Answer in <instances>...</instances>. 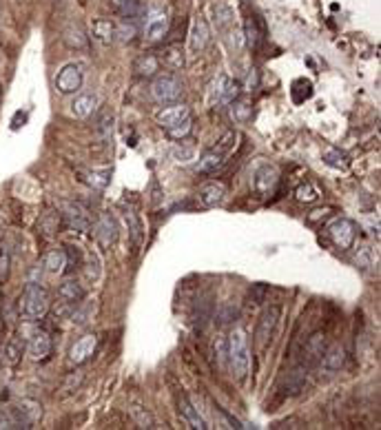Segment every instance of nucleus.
<instances>
[{
    "instance_id": "obj_16",
    "label": "nucleus",
    "mask_w": 381,
    "mask_h": 430,
    "mask_svg": "<svg viewBox=\"0 0 381 430\" xmlns=\"http://www.w3.org/2000/svg\"><path fill=\"white\" fill-rule=\"evenodd\" d=\"M224 195H226V187L222 182H209L199 189V202H202V207H207V209H213L217 204H222Z\"/></svg>"
},
{
    "instance_id": "obj_7",
    "label": "nucleus",
    "mask_w": 381,
    "mask_h": 430,
    "mask_svg": "<svg viewBox=\"0 0 381 430\" xmlns=\"http://www.w3.org/2000/svg\"><path fill=\"white\" fill-rule=\"evenodd\" d=\"M328 237L333 240V244L337 249H350L355 242V224L350 220L339 217L335 222L328 224Z\"/></svg>"
},
{
    "instance_id": "obj_24",
    "label": "nucleus",
    "mask_w": 381,
    "mask_h": 430,
    "mask_svg": "<svg viewBox=\"0 0 381 430\" xmlns=\"http://www.w3.org/2000/svg\"><path fill=\"white\" fill-rule=\"evenodd\" d=\"M58 295H60V300L63 302H67V304H78L80 300H85V289L80 286L78 282H73V280H69V282H65L63 286L58 289Z\"/></svg>"
},
{
    "instance_id": "obj_9",
    "label": "nucleus",
    "mask_w": 381,
    "mask_h": 430,
    "mask_svg": "<svg viewBox=\"0 0 381 430\" xmlns=\"http://www.w3.org/2000/svg\"><path fill=\"white\" fill-rule=\"evenodd\" d=\"M237 96H239V85L235 83V80H231L229 76H217L215 78V83H213V87H211V98H213V102L215 105H231L233 100H237Z\"/></svg>"
},
{
    "instance_id": "obj_11",
    "label": "nucleus",
    "mask_w": 381,
    "mask_h": 430,
    "mask_svg": "<svg viewBox=\"0 0 381 430\" xmlns=\"http://www.w3.org/2000/svg\"><path fill=\"white\" fill-rule=\"evenodd\" d=\"M187 118H191V109L187 105H171V107H165V109H160L155 113L157 125L162 127L165 131L175 127V125H179V122L187 120Z\"/></svg>"
},
{
    "instance_id": "obj_33",
    "label": "nucleus",
    "mask_w": 381,
    "mask_h": 430,
    "mask_svg": "<svg viewBox=\"0 0 381 430\" xmlns=\"http://www.w3.org/2000/svg\"><path fill=\"white\" fill-rule=\"evenodd\" d=\"M235 140H237V133H235V131H229V133H224L222 138H219V142H217L213 149H217L219 153L229 155V153L233 151V147H235Z\"/></svg>"
},
{
    "instance_id": "obj_2",
    "label": "nucleus",
    "mask_w": 381,
    "mask_h": 430,
    "mask_svg": "<svg viewBox=\"0 0 381 430\" xmlns=\"http://www.w3.org/2000/svg\"><path fill=\"white\" fill-rule=\"evenodd\" d=\"M20 313L31 322L43 319L49 313V293L43 286L36 282L25 286L23 295H20Z\"/></svg>"
},
{
    "instance_id": "obj_34",
    "label": "nucleus",
    "mask_w": 381,
    "mask_h": 430,
    "mask_svg": "<svg viewBox=\"0 0 381 430\" xmlns=\"http://www.w3.org/2000/svg\"><path fill=\"white\" fill-rule=\"evenodd\" d=\"M213 353L219 359V366L226 364V359H229V355H226V339L222 335H217V339L213 342Z\"/></svg>"
},
{
    "instance_id": "obj_8",
    "label": "nucleus",
    "mask_w": 381,
    "mask_h": 430,
    "mask_svg": "<svg viewBox=\"0 0 381 430\" xmlns=\"http://www.w3.org/2000/svg\"><path fill=\"white\" fill-rule=\"evenodd\" d=\"M63 215H65L67 227L73 229V231L85 233V231L91 229V213L83 207V204H78V202H67L65 207H63Z\"/></svg>"
},
{
    "instance_id": "obj_17",
    "label": "nucleus",
    "mask_w": 381,
    "mask_h": 430,
    "mask_svg": "<svg viewBox=\"0 0 381 430\" xmlns=\"http://www.w3.org/2000/svg\"><path fill=\"white\" fill-rule=\"evenodd\" d=\"M211 43V29L204 18H197L191 29V47L193 51H204Z\"/></svg>"
},
{
    "instance_id": "obj_1",
    "label": "nucleus",
    "mask_w": 381,
    "mask_h": 430,
    "mask_svg": "<svg viewBox=\"0 0 381 430\" xmlns=\"http://www.w3.org/2000/svg\"><path fill=\"white\" fill-rule=\"evenodd\" d=\"M226 355H229V364L233 368V375L237 379H246L249 368H251V348H249V339L246 333L235 329L226 342Z\"/></svg>"
},
{
    "instance_id": "obj_40",
    "label": "nucleus",
    "mask_w": 381,
    "mask_h": 430,
    "mask_svg": "<svg viewBox=\"0 0 381 430\" xmlns=\"http://www.w3.org/2000/svg\"><path fill=\"white\" fill-rule=\"evenodd\" d=\"M235 317H237V309H235V306H231V304H226L224 309L219 311V324H229Z\"/></svg>"
},
{
    "instance_id": "obj_29",
    "label": "nucleus",
    "mask_w": 381,
    "mask_h": 430,
    "mask_svg": "<svg viewBox=\"0 0 381 430\" xmlns=\"http://www.w3.org/2000/svg\"><path fill=\"white\" fill-rule=\"evenodd\" d=\"M45 266L51 273H63L67 266V253L65 251H51L45 260Z\"/></svg>"
},
{
    "instance_id": "obj_28",
    "label": "nucleus",
    "mask_w": 381,
    "mask_h": 430,
    "mask_svg": "<svg viewBox=\"0 0 381 430\" xmlns=\"http://www.w3.org/2000/svg\"><path fill=\"white\" fill-rule=\"evenodd\" d=\"M162 60H165V65L171 67V69H182L184 67V49H182V45H169L165 49Z\"/></svg>"
},
{
    "instance_id": "obj_39",
    "label": "nucleus",
    "mask_w": 381,
    "mask_h": 430,
    "mask_svg": "<svg viewBox=\"0 0 381 430\" xmlns=\"http://www.w3.org/2000/svg\"><path fill=\"white\" fill-rule=\"evenodd\" d=\"M67 43H69V47H85V36H83V31H80L78 27L73 29H69L67 31Z\"/></svg>"
},
{
    "instance_id": "obj_41",
    "label": "nucleus",
    "mask_w": 381,
    "mask_h": 430,
    "mask_svg": "<svg viewBox=\"0 0 381 430\" xmlns=\"http://www.w3.org/2000/svg\"><path fill=\"white\" fill-rule=\"evenodd\" d=\"M109 3H111V7H113L115 11H122L129 0H109Z\"/></svg>"
},
{
    "instance_id": "obj_26",
    "label": "nucleus",
    "mask_w": 381,
    "mask_h": 430,
    "mask_svg": "<svg viewBox=\"0 0 381 430\" xmlns=\"http://www.w3.org/2000/svg\"><path fill=\"white\" fill-rule=\"evenodd\" d=\"M231 118L233 122H237V125H244V122H249L253 118V107L249 100H233L231 102Z\"/></svg>"
},
{
    "instance_id": "obj_32",
    "label": "nucleus",
    "mask_w": 381,
    "mask_h": 430,
    "mask_svg": "<svg viewBox=\"0 0 381 430\" xmlns=\"http://www.w3.org/2000/svg\"><path fill=\"white\" fill-rule=\"evenodd\" d=\"M109 180H111V171H91V173H87V182L95 189H105L109 184Z\"/></svg>"
},
{
    "instance_id": "obj_5",
    "label": "nucleus",
    "mask_w": 381,
    "mask_h": 430,
    "mask_svg": "<svg viewBox=\"0 0 381 430\" xmlns=\"http://www.w3.org/2000/svg\"><path fill=\"white\" fill-rule=\"evenodd\" d=\"M83 80H85V73H83V65L78 63H69L60 69V73L56 76V87L60 93H75L80 87H83Z\"/></svg>"
},
{
    "instance_id": "obj_31",
    "label": "nucleus",
    "mask_w": 381,
    "mask_h": 430,
    "mask_svg": "<svg viewBox=\"0 0 381 430\" xmlns=\"http://www.w3.org/2000/svg\"><path fill=\"white\" fill-rule=\"evenodd\" d=\"M191 129H193V122H191V118H187V120L179 122V125L167 129V133H169V138H173V140H187L189 133H191Z\"/></svg>"
},
{
    "instance_id": "obj_23",
    "label": "nucleus",
    "mask_w": 381,
    "mask_h": 430,
    "mask_svg": "<svg viewBox=\"0 0 381 430\" xmlns=\"http://www.w3.org/2000/svg\"><path fill=\"white\" fill-rule=\"evenodd\" d=\"M224 158H226V155L219 153L217 149H209L202 158H199L197 171H199V173H213V171H217L219 167H222Z\"/></svg>"
},
{
    "instance_id": "obj_6",
    "label": "nucleus",
    "mask_w": 381,
    "mask_h": 430,
    "mask_svg": "<svg viewBox=\"0 0 381 430\" xmlns=\"http://www.w3.org/2000/svg\"><path fill=\"white\" fill-rule=\"evenodd\" d=\"M277 184H279V171L273 165H262L253 175V189L257 195H262V198L273 195Z\"/></svg>"
},
{
    "instance_id": "obj_30",
    "label": "nucleus",
    "mask_w": 381,
    "mask_h": 430,
    "mask_svg": "<svg viewBox=\"0 0 381 430\" xmlns=\"http://www.w3.org/2000/svg\"><path fill=\"white\" fill-rule=\"evenodd\" d=\"M324 162H326L328 167H335V169H348V158L342 151H337V149L326 151Z\"/></svg>"
},
{
    "instance_id": "obj_4",
    "label": "nucleus",
    "mask_w": 381,
    "mask_h": 430,
    "mask_svg": "<svg viewBox=\"0 0 381 430\" xmlns=\"http://www.w3.org/2000/svg\"><path fill=\"white\" fill-rule=\"evenodd\" d=\"M169 31V11L160 5H153L147 14V25H145V34L149 43H157L162 40Z\"/></svg>"
},
{
    "instance_id": "obj_38",
    "label": "nucleus",
    "mask_w": 381,
    "mask_h": 430,
    "mask_svg": "<svg viewBox=\"0 0 381 430\" xmlns=\"http://www.w3.org/2000/svg\"><path fill=\"white\" fill-rule=\"evenodd\" d=\"M295 195L299 202H315L317 200V191L310 187V184H302V187L295 191Z\"/></svg>"
},
{
    "instance_id": "obj_14",
    "label": "nucleus",
    "mask_w": 381,
    "mask_h": 430,
    "mask_svg": "<svg viewBox=\"0 0 381 430\" xmlns=\"http://www.w3.org/2000/svg\"><path fill=\"white\" fill-rule=\"evenodd\" d=\"M27 353L33 362H45L51 355V337L45 331H38L29 337Z\"/></svg>"
},
{
    "instance_id": "obj_3",
    "label": "nucleus",
    "mask_w": 381,
    "mask_h": 430,
    "mask_svg": "<svg viewBox=\"0 0 381 430\" xmlns=\"http://www.w3.org/2000/svg\"><path fill=\"white\" fill-rule=\"evenodd\" d=\"M182 91H184L182 80L173 73L157 76L151 85V96L155 102H160V105H173V102L182 98Z\"/></svg>"
},
{
    "instance_id": "obj_22",
    "label": "nucleus",
    "mask_w": 381,
    "mask_h": 430,
    "mask_svg": "<svg viewBox=\"0 0 381 430\" xmlns=\"http://www.w3.org/2000/svg\"><path fill=\"white\" fill-rule=\"evenodd\" d=\"M344 359H346V353H344L342 346H330L328 351H324V355H322V364H324L326 371H330V373L342 371Z\"/></svg>"
},
{
    "instance_id": "obj_37",
    "label": "nucleus",
    "mask_w": 381,
    "mask_h": 430,
    "mask_svg": "<svg viewBox=\"0 0 381 430\" xmlns=\"http://www.w3.org/2000/svg\"><path fill=\"white\" fill-rule=\"evenodd\" d=\"M20 355H23V348L18 346V342H9V344L5 346V359H7L9 364H18Z\"/></svg>"
},
{
    "instance_id": "obj_15",
    "label": "nucleus",
    "mask_w": 381,
    "mask_h": 430,
    "mask_svg": "<svg viewBox=\"0 0 381 430\" xmlns=\"http://www.w3.org/2000/svg\"><path fill=\"white\" fill-rule=\"evenodd\" d=\"M95 346H98V337L95 335H83L73 346H71V362L73 364H85L93 353H95Z\"/></svg>"
},
{
    "instance_id": "obj_25",
    "label": "nucleus",
    "mask_w": 381,
    "mask_h": 430,
    "mask_svg": "<svg viewBox=\"0 0 381 430\" xmlns=\"http://www.w3.org/2000/svg\"><path fill=\"white\" fill-rule=\"evenodd\" d=\"M93 38L98 40V43L103 45H109L115 40V23H111V20H95L93 23Z\"/></svg>"
},
{
    "instance_id": "obj_20",
    "label": "nucleus",
    "mask_w": 381,
    "mask_h": 430,
    "mask_svg": "<svg viewBox=\"0 0 381 430\" xmlns=\"http://www.w3.org/2000/svg\"><path fill=\"white\" fill-rule=\"evenodd\" d=\"M95 107H98V96H93V93H83V96H78L73 102H71V113L75 116V118H89L93 111H95Z\"/></svg>"
},
{
    "instance_id": "obj_27",
    "label": "nucleus",
    "mask_w": 381,
    "mask_h": 430,
    "mask_svg": "<svg viewBox=\"0 0 381 430\" xmlns=\"http://www.w3.org/2000/svg\"><path fill=\"white\" fill-rule=\"evenodd\" d=\"M135 71H137V76H142V78H151V76H155L160 71V60L155 56H151V53L140 56L135 60Z\"/></svg>"
},
{
    "instance_id": "obj_35",
    "label": "nucleus",
    "mask_w": 381,
    "mask_h": 430,
    "mask_svg": "<svg viewBox=\"0 0 381 430\" xmlns=\"http://www.w3.org/2000/svg\"><path fill=\"white\" fill-rule=\"evenodd\" d=\"M98 131L105 138H109L113 133V113H109V111L103 113V118H100V122H98Z\"/></svg>"
},
{
    "instance_id": "obj_12",
    "label": "nucleus",
    "mask_w": 381,
    "mask_h": 430,
    "mask_svg": "<svg viewBox=\"0 0 381 430\" xmlns=\"http://www.w3.org/2000/svg\"><path fill=\"white\" fill-rule=\"evenodd\" d=\"M277 319H279V306H271V309L264 311L262 319H259V326H257V344L259 348H266L271 337H273V331L277 326Z\"/></svg>"
},
{
    "instance_id": "obj_36",
    "label": "nucleus",
    "mask_w": 381,
    "mask_h": 430,
    "mask_svg": "<svg viewBox=\"0 0 381 430\" xmlns=\"http://www.w3.org/2000/svg\"><path fill=\"white\" fill-rule=\"evenodd\" d=\"M133 417L137 419V424L142 426V428H155V421H153V417L149 415V413H145L142 408L140 406H133Z\"/></svg>"
},
{
    "instance_id": "obj_13",
    "label": "nucleus",
    "mask_w": 381,
    "mask_h": 430,
    "mask_svg": "<svg viewBox=\"0 0 381 430\" xmlns=\"http://www.w3.org/2000/svg\"><path fill=\"white\" fill-rule=\"evenodd\" d=\"M14 413L18 417L20 428H33L38 424V419L43 417V408H40L38 401L25 399V401H20L18 408H14Z\"/></svg>"
},
{
    "instance_id": "obj_19",
    "label": "nucleus",
    "mask_w": 381,
    "mask_h": 430,
    "mask_svg": "<svg viewBox=\"0 0 381 430\" xmlns=\"http://www.w3.org/2000/svg\"><path fill=\"white\" fill-rule=\"evenodd\" d=\"M95 237H98L100 244H103V247H111V244H115L118 229H115V222L111 220V215L105 213L103 217H100L98 227H95Z\"/></svg>"
},
{
    "instance_id": "obj_10",
    "label": "nucleus",
    "mask_w": 381,
    "mask_h": 430,
    "mask_svg": "<svg viewBox=\"0 0 381 430\" xmlns=\"http://www.w3.org/2000/svg\"><path fill=\"white\" fill-rule=\"evenodd\" d=\"M213 11H215V27H217V31L222 34L224 38H229L231 43H233V36H235V40L239 43V40H242V34H239V29L235 27V18H233L231 7L224 5V3H219V5L213 7Z\"/></svg>"
},
{
    "instance_id": "obj_21",
    "label": "nucleus",
    "mask_w": 381,
    "mask_h": 430,
    "mask_svg": "<svg viewBox=\"0 0 381 430\" xmlns=\"http://www.w3.org/2000/svg\"><path fill=\"white\" fill-rule=\"evenodd\" d=\"M179 413L184 415V419L189 421L191 428H197V430H207V428H209L207 421H204V417L199 415V411H197V408H195L187 397L179 399Z\"/></svg>"
},
{
    "instance_id": "obj_18",
    "label": "nucleus",
    "mask_w": 381,
    "mask_h": 430,
    "mask_svg": "<svg viewBox=\"0 0 381 430\" xmlns=\"http://www.w3.org/2000/svg\"><path fill=\"white\" fill-rule=\"evenodd\" d=\"M264 23L259 20V16H249L246 20V27H244V38L251 49H259V45L264 43Z\"/></svg>"
}]
</instances>
